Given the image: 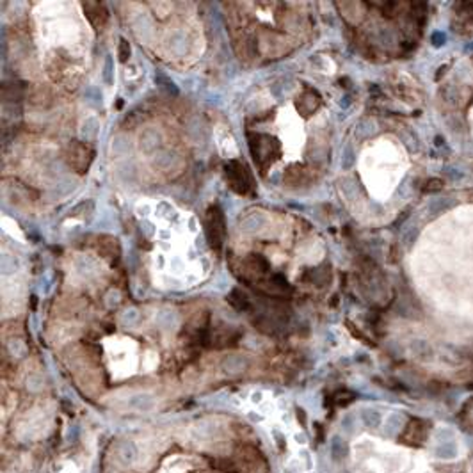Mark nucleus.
Masks as SVG:
<instances>
[{
  "label": "nucleus",
  "instance_id": "nucleus-11",
  "mask_svg": "<svg viewBox=\"0 0 473 473\" xmlns=\"http://www.w3.org/2000/svg\"><path fill=\"white\" fill-rule=\"evenodd\" d=\"M155 82L157 86H160V89H164L165 93H169V95L173 96H178V87H176V84L171 80V78H167L164 73H160V71H157L155 75Z\"/></svg>",
  "mask_w": 473,
  "mask_h": 473
},
{
  "label": "nucleus",
  "instance_id": "nucleus-2",
  "mask_svg": "<svg viewBox=\"0 0 473 473\" xmlns=\"http://www.w3.org/2000/svg\"><path fill=\"white\" fill-rule=\"evenodd\" d=\"M226 171V178L228 183L235 192L239 194H248L253 192V178L251 173L248 171V167L242 164L240 160H230L224 167Z\"/></svg>",
  "mask_w": 473,
  "mask_h": 473
},
{
  "label": "nucleus",
  "instance_id": "nucleus-12",
  "mask_svg": "<svg viewBox=\"0 0 473 473\" xmlns=\"http://www.w3.org/2000/svg\"><path fill=\"white\" fill-rule=\"evenodd\" d=\"M130 43L126 41L125 38L119 39V47H117V57H119V61L121 62H126L128 61V57H130Z\"/></svg>",
  "mask_w": 473,
  "mask_h": 473
},
{
  "label": "nucleus",
  "instance_id": "nucleus-6",
  "mask_svg": "<svg viewBox=\"0 0 473 473\" xmlns=\"http://www.w3.org/2000/svg\"><path fill=\"white\" fill-rule=\"evenodd\" d=\"M318 104H320V96H318V93L315 91V89H312V87H306L303 91V95L297 98V109H299L304 116L315 112Z\"/></svg>",
  "mask_w": 473,
  "mask_h": 473
},
{
  "label": "nucleus",
  "instance_id": "nucleus-1",
  "mask_svg": "<svg viewBox=\"0 0 473 473\" xmlns=\"http://www.w3.org/2000/svg\"><path fill=\"white\" fill-rule=\"evenodd\" d=\"M249 139V150L251 155L255 158V162L260 165L262 169L267 167L269 164H272L274 158L279 155V143L270 135L263 134H248Z\"/></svg>",
  "mask_w": 473,
  "mask_h": 473
},
{
  "label": "nucleus",
  "instance_id": "nucleus-7",
  "mask_svg": "<svg viewBox=\"0 0 473 473\" xmlns=\"http://www.w3.org/2000/svg\"><path fill=\"white\" fill-rule=\"evenodd\" d=\"M84 9H86V14L89 18V22L93 23L95 27H102L105 22H107V11L102 4H95V2H86L84 4Z\"/></svg>",
  "mask_w": 473,
  "mask_h": 473
},
{
  "label": "nucleus",
  "instance_id": "nucleus-9",
  "mask_svg": "<svg viewBox=\"0 0 473 473\" xmlns=\"http://www.w3.org/2000/svg\"><path fill=\"white\" fill-rule=\"evenodd\" d=\"M228 303H230L237 312H248V310L251 308L248 295L244 294L240 288H235V290L230 292V295H228Z\"/></svg>",
  "mask_w": 473,
  "mask_h": 473
},
{
  "label": "nucleus",
  "instance_id": "nucleus-5",
  "mask_svg": "<svg viewBox=\"0 0 473 473\" xmlns=\"http://www.w3.org/2000/svg\"><path fill=\"white\" fill-rule=\"evenodd\" d=\"M66 158L70 162V165H73L78 173H86L89 164L93 160V152L91 148L86 146L82 143H73L68 146V153H66Z\"/></svg>",
  "mask_w": 473,
  "mask_h": 473
},
{
  "label": "nucleus",
  "instance_id": "nucleus-10",
  "mask_svg": "<svg viewBox=\"0 0 473 473\" xmlns=\"http://www.w3.org/2000/svg\"><path fill=\"white\" fill-rule=\"evenodd\" d=\"M100 246H98V249H100L102 255L109 256V258H116V256H119V244H117V240L114 239V237H107V235H104V237H100Z\"/></svg>",
  "mask_w": 473,
  "mask_h": 473
},
{
  "label": "nucleus",
  "instance_id": "nucleus-3",
  "mask_svg": "<svg viewBox=\"0 0 473 473\" xmlns=\"http://www.w3.org/2000/svg\"><path fill=\"white\" fill-rule=\"evenodd\" d=\"M226 235V222H224V213L219 209L217 205L210 207L207 212V239H209L210 246L215 251L222 248V240Z\"/></svg>",
  "mask_w": 473,
  "mask_h": 473
},
{
  "label": "nucleus",
  "instance_id": "nucleus-8",
  "mask_svg": "<svg viewBox=\"0 0 473 473\" xmlns=\"http://www.w3.org/2000/svg\"><path fill=\"white\" fill-rule=\"evenodd\" d=\"M246 265H248V269L251 270L253 274H256V276H262V274L269 272V262L265 260L262 255H249L248 258H246Z\"/></svg>",
  "mask_w": 473,
  "mask_h": 473
},
{
  "label": "nucleus",
  "instance_id": "nucleus-17",
  "mask_svg": "<svg viewBox=\"0 0 473 473\" xmlns=\"http://www.w3.org/2000/svg\"><path fill=\"white\" fill-rule=\"evenodd\" d=\"M438 189H441V182H438V180H434V182H429L427 191H438Z\"/></svg>",
  "mask_w": 473,
  "mask_h": 473
},
{
  "label": "nucleus",
  "instance_id": "nucleus-14",
  "mask_svg": "<svg viewBox=\"0 0 473 473\" xmlns=\"http://www.w3.org/2000/svg\"><path fill=\"white\" fill-rule=\"evenodd\" d=\"M104 80L107 84H112L114 82V64H112V57H107L105 59V66H104Z\"/></svg>",
  "mask_w": 473,
  "mask_h": 473
},
{
  "label": "nucleus",
  "instance_id": "nucleus-4",
  "mask_svg": "<svg viewBox=\"0 0 473 473\" xmlns=\"http://www.w3.org/2000/svg\"><path fill=\"white\" fill-rule=\"evenodd\" d=\"M429 427L430 423L427 420L411 418L409 423L406 425V429H404V432L400 434V441L409 445V447H418V445H421V443L427 439V436H429Z\"/></svg>",
  "mask_w": 473,
  "mask_h": 473
},
{
  "label": "nucleus",
  "instance_id": "nucleus-15",
  "mask_svg": "<svg viewBox=\"0 0 473 473\" xmlns=\"http://www.w3.org/2000/svg\"><path fill=\"white\" fill-rule=\"evenodd\" d=\"M345 452H347L345 443L340 441V438H334L333 439V456L336 457V459H340L342 456H345Z\"/></svg>",
  "mask_w": 473,
  "mask_h": 473
},
{
  "label": "nucleus",
  "instance_id": "nucleus-16",
  "mask_svg": "<svg viewBox=\"0 0 473 473\" xmlns=\"http://www.w3.org/2000/svg\"><path fill=\"white\" fill-rule=\"evenodd\" d=\"M213 466L217 470H222V472H230V473H235L237 472V466L231 463V461H228V459H222L221 463L219 461H215V463H212Z\"/></svg>",
  "mask_w": 473,
  "mask_h": 473
},
{
  "label": "nucleus",
  "instance_id": "nucleus-13",
  "mask_svg": "<svg viewBox=\"0 0 473 473\" xmlns=\"http://www.w3.org/2000/svg\"><path fill=\"white\" fill-rule=\"evenodd\" d=\"M354 399H356V395H354L351 390H342L334 395V402L340 404V406H347V404L352 402Z\"/></svg>",
  "mask_w": 473,
  "mask_h": 473
}]
</instances>
